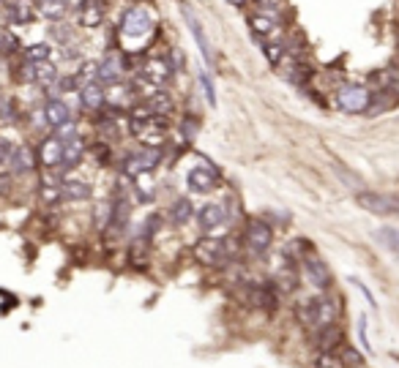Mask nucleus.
I'll list each match as a JSON object with an SVG mask.
<instances>
[{"mask_svg": "<svg viewBox=\"0 0 399 368\" xmlns=\"http://www.w3.org/2000/svg\"><path fill=\"white\" fill-rule=\"evenodd\" d=\"M137 107H142L145 112H151V115H172V109H175V101H172V95L165 91V88H148V93H142L140 98H137Z\"/></svg>", "mask_w": 399, "mask_h": 368, "instance_id": "nucleus-13", "label": "nucleus"}, {"mask_svg": "<svg viewBox=\"0 0 399 368\" xmlns=\"http://www.w3.org/2000/svg\"><path fill=\"white\" fill-rule=\"evenodd\" d=\"M167 63H170V68H172V71H183V66H186V55H183V49L170 47V52H167Z\"/></svg>", "mask_w": 399, "mask_h": 368, "instance_id": "nucleus-37", "label": "nucleus"}, {"mask_svg": "<svg viewBox=\"0 0 399 368\" xmlns=\"http://www.w3.org/2000/svg\"><path fill=\"white\" fill-rule=\"evenodd\" d=\"M129 210H132V205H129V199L123 197V194H118L115 199H112V210H110V232L112 235H121L126 227H129Z\"/></svg>", "mask_w": 399, "mask_h": 368, "instance_id": "nucleus-24", "label": "nucleus"}, {"mask_svg": "<svg viewBox=\"0 0 399 368\" xmlns=\"http://www.w3.org/2000/svg\"><path fill=\"white\" fill-rule=\"evenodd\" d=\"M0 14L8 25H31L33 20H38L33 0H3Z\"/></svg>", "mask_w": 399, "mask_h": 368, "instance_id": "nucleus-12", "label": "nucleus"}, {"mask_svg": "<svg viewBox=\"0 0 399 368\" xmlns=\"http://www.w3.org/2000/svg\"><path fill=\"white\" fill-rule=\"evenodd\" d=\"M186 185H189L195 194H211V191L219 185V172H216V167L205 164V167H195V169H189V175H186Z\"/></svg>", "mask_w": 399, "mask_h": 368, "instance_id": "nucleus-19", "label": "nucleus"}, {"mask_svg": "<svg viewBox=\"0 0 399 368\" xmlns=\"http://www.w3.org/2000/svg\"><path fill=\"white\" fill-rule=\"evenodd\" d=\"M11 183H14V175L11 172H0V197L11 194Z\"/></svg>", "mask_w": 399, "mask_h": 368, "instance_id": "nucleus-40", "label": "nucleus"}, {"mask_svg": "<svg viewBox=\"0 0 399 368\" xmlns=\"http://www.w3.org/2000/svg\"><path fill=\"white\" fill-rule=\"evenodd\" d=\"M11 153H14V145H11L8 139H3V137H0V167H8Z\"/></svg>", "mask_w": 399, "mask_h": 368, "instance_id": "nucleus-38", "label": "nucleus"}, {"mask_svg": "<svg viewBox=\"0 0 399 368\" xmlns=\"http://www.w3.org/2000/svg\"><path fill=\"white\" fill-rule=\"evenodd\" d=\"M58 93H77L80 91V79H77V74H68V77H58V82L52 85Z\"/></svg>", "mask_w": 399, "mask_h": 368, "instance_id": "nucleus-36", "label": "nucleus"}, {"mask_svg": "<svg viewBox=\"0 0 399 368\" xmlns=\"http://www.w3.org/2000/svg\"><path fill=\"white\" fill-rule=\"evenodd\" d=\"M197 218V227L202 235H213L216 229H222L225 227V221H227V213H225V208L222 205H202L200 208V213H195Z\"/></svg>", "mask_w": 399, "mask_h": 368, "instance_id": "nucleus-21", "label": "nucleus"}, {"mask_svg": "<svg viewBox=\"0 0 399 368\" xmlns=\"http://www.w3.org/2000/svg\"><path fill=\"white\" fill-rule=\"evenodd\" d=\"M36 167V153L31 148H14L11 153V161H8V172L11 175H22V172H33Z\"/></svg>", "mask_w": 399, "mask_h": 368, "instance_id": "nucleus-28", "label": "nucleus"}, {"mask_svg": "<svg viewBox=\"0 0 399 368\" xmlns=\"http://www.w3.org/2000/svg\"><path fill=\"white\" fill-rule=\"evenodd\" d=\"M359 208H364L366 213L375 215H397L399 213V199L386 197V194H372V191H361L356 197Z\"/></svg>", "mask_w": 399, "mask_h": 368, "instance_id": "nucleus-16", "label": "nucleus"}, {"mask_svg": "<svg viewBox=\"0 0 399 368\" xmlns=\"http://www.w3.org/2000/svg\"><path fill=\"white\" fill-rule=\"evenodd\" d=\"M104 17H107L104 0H80V3H77V22H80L85 31L101 28V25H104Z\"/></svg>", "mask_w": 399, "mask_h": 368, "instance_id": "nucleus-17", "label": "nucleus"}, {"mask_svg": "<svg viewBox=\"0 0 399 368\" xmlns=\"http://www.w3.org/2000/svg\"><path fill=\"white\" fill-rule=\"evenodd\" d=\"M317 368H342V363L333 358V352H320V358H317Z\"/></svg>", "mask_w": 399, "mask_h": 368, "instance_id": "nucleus-39", "label": "nucleus"}, {"mask_svg": "<svg viewBox=\"0 0 399 368\" xmlns=\"http://www.w3.org/2000/svg\"><path fill=\"white\" fill-rule=\"evenodd\" d=\"M315 346L320 352H333L342 346V330L336 322H329V325H320L315 328Z\"/></svg>", "mask_w": 399, "mask_h": 368, "instance_id": "nucleus-25", "label": "nucleus"}, {"mask_svg": "<svg viewBox=\"0 0 399 368\" xmlns=\"http://www.w3.org/2000/svg\"><path fill=\"white\" fill-rule=\"evenodd\" d=\"M20 52H22L20 36L11 31L8 25H0V55H3V58H11V55H20Z\"/></svg>", "mask_w": 399, "mask_h": 368, "instance_id": "nucleus-31", "label": "nucleus"}, {"mask_svg": "<svg viewBox=\"0 0 399 368\" xmlns=\"http://www.w3.org/2000/svg\"><path fill=\"white\" fill-rule=\"evenodd\" d=\"M17 79L25 82V85H36V88H52L61 77L58 71V63L52 61H44V63H22L17 66Z\"/></svg>", "mask_w": 399, "mask_h": 368, "instance_id": "nucleus-5", "label": "nucleus"}, {"mask_svg": "<svg viewBox=\"0 0 399 368\" xmlns=\"http://www.w3.org/2000/svg\"><path fill=\"white\" fill-rule=\"evenodd\" d=\"M369 101H372V91L366 85L359 82H345L336 88V107L342 112H350V115H359L369 109Z\"/></svg>", "mask_w": 399, "mask_h": 368, "instance_id": "nucleus-6", "label": "nucleus"}, {"mask_svg": "<svg viewBox=\"0 0 399 368\" xmlns=\"http://www.w3.org/2000/svg\"><path fill=\"white\" fill-rule=\"evenodd\" d=\"M359 338H361V346H364L366 352H372L369 338H366V316H359Z\"/></svg>", "mask_w": 399, "mask_h": 368, "instance_id": "nucleus-41", "label": "nucleus"}, {"mask_svg": "<svg viewBox=\"0 0 399 368\" xmlns=\"http://www.w3.org/2000/svg\"><path fill=\"white\" fill-rule=\"evenodd\" d=\"M181 17H183L186 28H189V33H192L195 44L200 47V55L205 58V63H208V66H213V49H211V41H208V36H205V28H202L200 17L195 14V8H192L186 0H181Z\"/></svg>", "mask_w": 399, "mask_h": 368, "instance_id": "nucleus-10", "label": "nucleus"}, {"mask_svg": "<svg viewBox=\"0 0 399 368\" xmlns=\"http://www.w3.org/2000/svg\"><path fill=\"white\" fill-rule=\"evenodd\" d=\"M36 3V14L47 22H61L66 20L68 11H71V0H33Z\"/></svg>", "mask_w": 399, "mask_h": 368, "instance_id": "nucleus-23", "label": "nucleus"}, {"mask_svg": "<svg viewBox=\"0 0 399 368\" xmlns=\"http://www.w3.org/2000/svg\"><path fill=\"white\" fill-rule=\"evenodd\" d=\"M52 52H55V44H52V41H36V44H28V47H22V52H20V61H22V63L52 61Z\"/></svg>", "mask_w": 399, "mask_h": 368, "instance_id": "nucleus-27", "label": "nucleus"}, {"mask_svg": "<svg viewBox=\"0 0 399 368\" xmlns=\"http://www.w3.org/2000/svg\"><path fill=\"white\" fill-rule=\"evenodd\" d=\"M36 161H38L41 167H47V169H52V167L63 164V142H61V137H58V134H52V137H44V139H41L38 153H36Z\"/></svg>", "mask_w": 399, "mask_h": 368, "instance_id": "nucleus-20", "label": "nucleus"}, {"mask_svg": "<svg viewBox=\"0 0 399 368\" xmlns=\"http://www.w3.org/2000/svg\"><path fill=\"white\" fill-rule=\"evenodd\" d=\"M175 71L170 68L167 58H145L134 68V79L145 88H167L172 82Z\"/></svg>", "mask_w": 399, "mask_h": 368, "instance_id": "nucleus-4", "label": "nucleus"}, {"mask_svg": "<svg viewBox=\"0 0 399 368\" xmlns=\"http://www.w3.org/2000/svg\"><path fill=\"white\" fill-rule=\"evenodd\" d=\"M301 270H303V276L309 278V284H315L317 289H331V284H333L331 270H329V265L312 251V245H303Z\"/></svg>", "mask_w": 399, "mask_h": 368, "instance_id": "nucleus-9", "label": "nucleus"}, {"mask_svg": "<svg viewBox=\"0 0 399 368\" xmlns=\"http://www.w3.org/2000/svg\"><path fill=\"white\" fill-rule=\"evenodd\" d=\"M375 238H377L383 245H389L391 251H397L399 254V229H394V227H383V229H377Z\"/></svg>", "mask_w": 399, "mask_h": 368, "instance_id": "nucleus-34", "label": "nucleus"}, {"mask_svg": "<svg viewBox=\"0 0 399 368\" xmlns=\"http://www.w3.org/2000/svg\"><path fill=\"white\" fill-rule=\"evenodd\" d=\"M85 153H88V148H85V139L77 134L74 139L63 142V167L74 169V167H77V164L85 158Z\"/></svg>", "mask_w": 399, "mask_h": 368, "instance_id": "nucleus-29", "label": "nucleus"}, {"mask_svg": "<svg viewBox=\"0 0 399 368\" xmlns=\"http://www.w3.org/2000/svg\"><path fill=\"white\" fill-rule=\"evenodd\" d=\"M156 28H159V14L148 3H132L118 22V33L123 41H148Z\"/></svg>", "mask_w": 399, "mask_h": 368, "instance_id": "nucleus-1", "label": "nucleus"}, {"mask_svg": "<svg viewBox=\"0 0 399 368\" xmlns=\"http://www.w3.org/2000/svg\"><path fill=\"white\" fill-rule=\"evenodd\" d=\"M336 314H339V306L331 295H317V298H306L303 303L296 306V316L303 328H320V325H329V322H336Z\"/></svg>", "mask_w": 399, "mask_h": 368, "instance_id": "nucleus-2", "label": "nucleus"}, {"mask_svg": "<svg viewBox=\"0 0 399 368\" xmlns=\"http://www.w3.org/2000/svg\"><path fill=\"white\" fill-rule=\"evenodd\" d=\"M38 112H41V121H44V125H50V128H61V125L71 123V118H74L71 107H68L61 95L44 98V104H41V109H38Z\"/></svg>", "mask_w": 399, "mask_h": 368, "instance_id": "nucleus-14", "label": "nucleus"}, {"mask_svg": "<svg viewBox=\"0 0 399 368\" xmlns=\"http://www.w3.org/2000/svg\"><path fill=\"white\" fill-rule=\"evenodd\" d=\"M197 85L202 88V95H205V101H208L211 107H216V88H213V79H211L205 71H200Z\"/></svg>", "mask_w": 399, "mask_h": 368, "instance_id": "nucleus-35", "label": "nucleus"}, {"mask_svg": "<svg viewBox=\"0 0 399 368\" xmlns=\"http://www.w3.org/2000/svg\"><path fill=\"white\" fill-rule=\"evenodd\" d=\"M189 218H195V208H192V202H189L186 197L175 199V202H172V208H170V221H172L175 227H183Z\"/></svg>", "mask_w": 399, "mask_h": 368, "instance_id": "nucleus-32", "label": "nucleus"}, {"mask_svg": "<svg viewBox=\"0 0 399 368\" xmlns=\"http://www.w3.org/2000/svg\"><path fill=\"white\" fill-rule=\"evenodd\" d=\"M50 41H52V44H58V47L74 44V28L68 25L66 20H61V22H50Z\"/></svg>", "mask_w": 399, "mask_h": 368, "instance_id": "nucleus-33", "label": "nucleus"}, {"mask_svg": "<svg viewBox=\"0 0 399 368\" xmlns=\"http://www.w3.org/2000/svg\"><path fill=\"white\" fill-rule=\"evenodd\" d=\"M246 303L263 311H273L276 308V292L271 284H252L246 286Z\"/></svg>", "mask_w": 399, "mask_h": 368, "instance_id": "nucleus-22", "label": "nucleus"}, {"mask_svg": "<svg viewBox=\"0 0 399 368\" xmlns=\"http://www.w3.org/2000/svg\"><path fill=\"white\" fill-rule=\"evenodd\" d=\"M372 93H389V95H397L399 91V66H383L377 71L369 74V85Z\"/></svg>", "mask_w": 399, "mask_h": 368, "instance_id": "nucleus-18", "label": "nucleus"}, {"mask_svg": "<svg viewBox=\"0 0 399 368\" xmlns=\"http://www.w3.org/2000/svg\"><path fill=\"white\" fill-rule=\"evenodd\" d=\"M159 161H162V151L159 148H142L140 145V151H134V153H129L123 158V175L137 181L140 175L153 172L159 167Z\"/></svg>", "mask_w": 399, "mask_h": 368, "instance_id": "nucleus-8", "label": "nucleus"}, {"mask_svg": "<svg viewBox=\"0 0 399 368\" xmlns=\"http://www.w3.org/2000/svg\"><path fill=\"white\" fill-rule=\"evenodd\" d=\"M271 240H273V232L263 218H249L246 221V235H243V243L246 248L255 254V256H263L268 248H271Z\"/></svg>", "mask_w": 399, "mask_h": 368, "instance_id": "nucleus-11", "label": "nucleus"}, {"mask_svg": "<svg viewBox=\"0 0 399 368\" xmlns=\"http://www.w3.org/2000/svg\"><path fill=\"white\" fill-rule=\"evenodd\" d=\"M227 3H230V6H235V8H246L252 0H227Z\"/></svg>", "mask_w": 399, "mask_h": 368, "instance_id": "nucleus-43", "label": "nucleus"}, {"mask_svg": "<svg viewBox=\"0 0 399 368\" xmlns=\"http://www.w3.org/2000/svg\"><path fill=\"white\" fill-rule=\"evenodd\" d=\"M61 199L85 202V199H91V185L82 181H61Z\"/></svg>", "mask_w": 399, "mask_h": 368, "instance_id": "nucleus-30", "label": "nucleus"}, {"mask_svg": "<svg viewBox=\"0 0 399 368\" xmlns=\"http://www.w3.org/2000/svg\"><path fill=\"white\" fill-rule=\"evenodd\" d=\"M287 38V36H285ZM285 38H263L260 41V52L271 68H279L287 58V41Z\"/></svg>", "mask_w": 399, "mask_h": 368, "instance_id": "nucleus-26", "label": "nucleus"}, {"mask_svg": "<svg viewBox=\"0 0 399 368\" xmlns=\"http://www.w3.org/2000/svg\"><path fill=\"white\" fill-rule=\"evenodd\" d=\"M80 107L88 112V115H101L107 109V88L101 82H85L80 85Z\"/></svg>", "mask_w": 399, "mask_h": 368, "instance_id": "nucleus-15", "label": "nucleus"}, {"mask_svg": "<svg viewBox=\"0 0 399 368\" xmlns=\"http://www.w3.org/2000/svg\"><path fill=\"white\" fill-rule=\"evenodd\" d=\"M246 25H249V31H252V36H255L257 41H263V38H285V36H287L282 17H279V14H271V11H263V8L252 11V14L246 17Z\"/></svg>", "mask_w": 399, "mask_h": 368, "instance_id": "nucleus-7", "label": "nucleus"}, {"mask_svg": "<svg viewBox=\"0 0 399 368\" xmlns=\"http://www.w3.org/2000/svg\"><path fill=\"white\" fill-rule=\"evenodd\" d=\"M195 256L202 265L219 268V265H227L238 256V245H235L233 238H202L195 245Z\"/></svg>", "mask_w": 399, "mask_h": 368, "instance_id": "nucleus-3", "label": "nucleus"}, {"mask_svg": "<svg viewBox=\"0 0 399 368\" xmlns=\"http://www.w3.org/2000/svg\"><path fill=\"white\" fill-rule=\"evenodd\" d=\"M345 363L359 366V363H361V355H359V352H353V349H347V352H345Z\"/></svg>", "mask_w": 399, "mask_h": 368, "instance_id": "nucleus-42", "label": "nucleus"}]
</instances>
